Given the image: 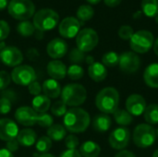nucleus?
<instances>
[{
    "instance_id": "nucleus-53",
    "label": "nucleus",
    "mask_w": 158,
    "mask_h": 157,
    "mask_svg": "<svg viewBox=\"0 0 158 157\" xmlns=\"http://www.w3.org/2000/svg\"><path fill=\"white\" fill-rule=\"evenodd\" d=\"M38 157H55L53 155H50V154H43L41 155H38Z\"/></svg>"
},
{
    "instance_id": "nucleus-10",
    "label": "nucleus",
    "mask_w": 158,
    "mask_h": 157,
    "mask_svg": "<svg viewBox=\"0 0 158 157\" xmlns=\"http://www.w3.org/2000/svg\"><path fill=\"white\" fill-rule=\"evenodd\" d=\"M131 139V132L130 130L126 127H119L114 130L111 134L109 135V144L110 146L115 150H120L125 149Z\"/></svg>"
},
{
    "instance_id": "nucleus-52",
    "label": "nucleus",
    "mask_w": 158,
    "mask_h": 157,
    "mask_svg": "<svg viewBox=\"0 0 158 157\" xmlns=\"http://www.w3.org/2000/svg\"><path fill=\"white\" fill-rule=\"evenodd\" d=\"M89 4H92V5H96L98 4L101 0H86Z\"/></svg>"
},
{
    "instance_id": "nucleus-36",
    "label": "nucleus",
    "mask_w": 158,
    "mask_h": 157,
    "mask_svg": "<svg viewBox=\"0 0 158 157\" xmlns=\"http://www.w3.org/2000/svg\"><path fill=\"white\" fill-rule=\"evenodd\" d=\"M67 105H65V103L62 100L56 101V103H54L51 106V112L53 115H55L56 117H62L65 116V114L67 113Z\"/></svg>"
},
{
    "instance_id": "nucleus-44",
    "label": "nucleus",
    "mask_w": 158,
    "mask_h": 157,
    "mask_svg": "<svg viewBox=\"0 0 158 157\" xmlns=\"http://www.w3.org/2000/svg\"><path fill=\"white\" fill-rule=\"evenodd\" d=\"M19 143H18L17 139H13V140H10V141L6 142V149H7L11 153L17 152L18 149H19Z\"/></svg>"
},
{
    "instance_id": "nucleus-20",
    "label": "nucleus",
    "mask_w": 158,
    "mask_h": 157,
    "mask_svg": "<svg viewBox=\"0 0 158 157\" xmlns=\"http://www.w3.org/2000/svg\"><path fill=\"white\" fill-rule=\"evenodd\" d=\"M88 74H89V77L93 81H94L96 82H99V81H104L106 78L107 70H106V68L102 63L94 62V64L89 66Z\"/></svg>"
},
{
    "instance_id": "nucleus-21",
    "label": "nucleus",
    "mask_w": 158,
    "mask_h": 157,
    "mask_svg": "<svg viewBox=\"0 0 158 157\" xmlns=\"http://www.w3.org/2000/svg\"><path fill=\"white\" fill-rule=\"evenodd\" d=\"M144 82L151 88H158V63L150 64L143 73Z\"/></svg>"
},
{
    "instance_id": "nucleus-32",
    "label": "nucleus",
    "mask_w": 158,
    "mask_h": 157,
    "mask_svg": "<svg viewBox=\"0 0 158 157\" xmlns=\"http://www.w3.org/2000/svg\"><path fill=\"white\" fill-rule=\"evenodd\" d=\"M102 64L105 67H109V68H114L117 65H118L119 62V56L113 51L106 53L103 57H102Z\"/></svg>"
},
{
    "instance_id": "nucleus-16",
    "label": "nucleus",
    "mask_w": 158,
    "mask_h": 157,
    "mask_svg": "<svg viewBox=\"0 0 158 157\" xmlns=\"http://www.w3.org/2000/svg\"><path fill=\"white\" fill-rule=\"evenodd\" d=\"M19 134V127L10 118L0 119V140L8 142L16 139Z\"/></svg>"
},
{
    "instance_id": "nucleus-25",
    "label": "nucleus",
    "mask_w": 158,
    "mask_h": 157,
    "mask_svg": "<svg viewBox=\"0 0 158 157\" xmlns=\"http://www.w3.org/2000/svg\"><path fill=\"white\" fill-rule=\"evenodd\" d=\"M51 105V100L47 96L44 95H37L32 100V109L37 114L46 113Z\"/></svg>"
},
{
    "instance_id": "nucleus-11",
    "label": "nucleus",
    "mask_w": 158,
    "mask_h": 157,
    "mask_svg": "<svg viewBox=\"0 0 158 157\" xmlns=\"http://www.w3.org/2000/svg\"><path fill=\"white\" fill-rule=\"evenodd\" d=\"M119 69L125 73H134L141 66V59L134 52H124L119 56Z\"/></svg>"
},
{
    "instance_id": "nucleus-13",
    "label": "nucleus",
    "mask_w": 158,
    "mask_h": 157,
    "mask_svg": "<svg viewBox=\"0 0 158 157\" xmlns=\"http://www.w3.org/2000/svg\"><path fill=\"white\" fill-rule=\"evenodd\" d=\"M81 28V22L74 17L65 18L59 24L58 31L60 35L67 39H71L78 35Z\"/></svg>"
},
{
    "instance_id": "nucleus-56",
    "label": "nucleus",
    "mask_w": 158,
    "mask_h": 157,
    "mask_svg": "<svg viewBox=\"0 0 158 157\" xmlns=\"http://www.w3.org/2000/svg\"><path fill=\"white\" fill-rule=\"evenodd\" d=\"M156 23L158 24V15L156 16Z\"/></svg>"
},
{
    "instance_id": "nucleus-41",
    "label": "nucleus",
    "mask_w": 158,
    "mask_h": 157,
    "mask_svg": "<svg viewBox=\"0 0 158 157\" xmlns=\"http://www.w3.org/2000/svg\"><path fill=\"white\" fill-rule=\"evenodd\" d=\"M11 76L6 71H0V91L5 90L10 83Z\"/></svg>"
},
{
    "instance_id": "nucleus-8",
    "label": "nucleus",
    "mask_w": 158,
    "mask_h": 157,
    "mask_svg": "<svg viewBox=\"0 0 158 157\" xmlns=\"http://www.w3.org/2000/svg\"><path fill=\"white\" fill-rule=\"evenodd\" d=\"M99 41V37L97 32L90 28H85L79 31L77 38H76V43L77 48L81 51L86 53L90 52L93 49L95 48Z\"/></svg>"
},
{
    "instance_id": "nucleus-4",
    "label": "nucleus",
    "mask_w": 158,
    "mask_h": 157,
    "mask_svg": "<svg viewBox=\"0 0 158 157\" xmlns=\"http://www.w3.org/2000/svg\"><path fill=\"white\" fill-rule=\"evenodd\" d=\"M156 130L148 124L138 125L133 131V143L139 148L146 149L151 147L156 141Z\"/></svg>"
},
{
    "instance_id": "nucleus-38",
    "label": "nucleus",
    "mask_w": 158,
    "mask_h": 157,
    "mask_svg": "<svg viewBox=\"0 0 158 157\" xmlns=\"http://www.w3.org/2000/svg\"><path fill=\"white\" fill-rule=\"evenodd\" d=\"M37 124L42 128H50L53 125V118L51 115L47 113L38 114L37 118Z\"/></svg>"
},
{
    "instance_id": "nucleus-49",
    "label": "nucleus",
    "mask_w": 158,
    "mask_h": 157,
    "mask_svg": "<svg viewBox=\"0 0 158 157\" xmlns=\"http://www.w3.org/2000/svg\"><path fill=\"white\" fill-rule=\"evenodd\" d=\"M85 62L90 66V65H92V64L94 63V58L92 56H87L85 57Z\"/></svg>"
},
{
    "instance_id": "nucleus-34",
    "label": "nucleus",
    "mask_w": 158,
    "mask_h": 157,
    "mask_svg": "<svg viewBox=\"0 0 158 157\" xmlns=\"http://www.w3.org/2000/svg\"><path fill=\"white\" fill-rule=\"evenodd\" d=\"M35 147L38 152L46 154L52 148V140L47 136H43L35 143Z\"/></svg>"
},
{
    "instance_id": "nucleus-1",
    "label": "nucleus",
    "mask_w": 158,
    "mask_h": 157,
    "mask_svg": "<svg viewBox=\"0 0 158 157\" xmlns=\"http://www.w3.org/2000/svg\"><path fill=\"white\" fill-rule=\"evenodd\" d=\"M64 127L71 133L85 131L91 122L90 115L82 108L73 107L67 111L64 116Z\"/></svg>"
},
{
    "instance_id": "nucleus-14",
    "label": "nucleus",
    "mask_w": 158,
    "mask_h": 157,
    "mask_svg": "<svg viewBox=\"0 0 158 157\" xmlns=\"http://www.w3.org/2000/svg\"><path fill=\"white\" fill-rule=\"evenodd\" d=\"M38 114L30 106L19 107L15 112V119L18 123L25 127H31L37 123Z\"/></svg>"
},
{
    "instance_id": "nucleus-48",
    "label": "nucleus",
    "mask_w": 158,
    "mask_h": 157,
    "mask_svg": "<svg viewBox=\"0 0 158 157\" xmlns=\"http://www.w3.org/2000/svg\"><path fill=\"white\" fill-rule=\"evenodd\" d=\"M0 157H14L13 156V154L11 152H9L7 149L6 148H3V149H0Z\"/></svg>"
},
{
    "instance_id": "nucleus-3",
    "label": "nucleus",
    "mask_w": 158,
    "mask_h": 157,
    "mask_svg": "<svg viewBox=\"0 0 158 157\" xmlns=\"http://www.w3.org/2000/svg\"><path fill=\"white\" fill-rule=\"evenodd\" d=\"M86 97V89L78 83L68 84L61 90V98L67 106L77 107L85 102Z\"/></svg>"
},
{
    "instance_id": "nucleus-15",
    "label": "nucleus",
    "mask_w": 158,
    "mask_h": 157,
    "mask_svg": "<svg viewBox=\"0 0 158 157\" xmlns=\"http://www.w3.org/2000/svg\"><path fill=\"white\" fill-rule=\"evenodd\" d=\"M127 111L131 116H141L146 108V102L140 94H131L126 100Z\"/></svg>"
},
{
    "instance_id": "nucleus-24",
    "label": "nucleus",
    "mask_w": 158,
    "mask_h": 157,
    "mask_svg": "<svg viewBox=\"0 0 158 157\" xmlns=\"http://www.w3.org/2000/svg\"><path fill=\"white\" fill-rule=\"evenodd\" d=\"M112 125V120L106 114H101L94 117L93 120V127L98 132L107 131Z\"/></svg>"
},
{
    "instance_id": "nucleus-7",
    "label": "nucleus",
    "mask_w": 158,
    "mask_h": 157,
    "mask_svg": "<svg viewBox=\"0 0 158 157\" xmlns=\"http://www.w3.org/2000/svg\"><path fill=\"white\" fill-rule=\"evenodd\" d=\"M35 6L31 0H11L8 4V12L16 19L27 20L34 14Z\"/></svg>"
},
{
    "instance_id": "nucleus-55",
    "label": "nucleus",
    "mask_w": 158,
    "mask_h": 157,
    "mask_svg": "<svg viewBox=\"0 0 158 157\" xmlns=\"http://www.w3.org/2000/svg\"><path fill=\"white\" fill-rule=\"evenodd\" d=\"M3 48H5V47H4V43H0V53H1V50H2Z\"/></svg>"
},
{
    "instance_id": "nucleus-23",
    "label": "nucleus",
    "mask_w": 158,
    "mask_h": 157,
    "mask_svg": "<svg viewBox=\"0 0 158 157\" xmlns=\"http://www.w3.org/2000/svg\"><path fill=\"white\" fill-rule=\"evenodd\" d=\"M79 152L82 157H98L101 153V147L93 141H87L81 145Z\"/></svg>"
},
{
    "instance_id": "nucleus-50",
    "label": "nucleus",
    "mask_w": 158,
    "mask_h": 157,
    "mask_svg": "<svg viewBox=\"0 0 158 157\" xmlns=\"http://www.w3.org/2000/svg\"><path fill=\"white\" fill-rule=\"evenodd\" d=\"M7 6V0H0V10H3Z\"/></svg>"
},
{
    "instance_id": "nucleus-46",
    "label": "nucleus",
    "mask_w": 158,
    "mask_h": 157,
    "mask_svg": "<svg viewBox=\"0 0 158 157\" xmlns=\"http://www.w3.org/2000/svg\"><path fill=\"white\" fill-rule=\"evenodd\" d=\"M115 157H136V156H135V155H134L132 152H130V151H127V150H122V151H120L118 154H117Z\"/></svg>"
},
{
    "instance_id": "nucleus-5",
    "label": "nucleus",
    "mask_w": 158,
    "mask_h": 157,
    "mask_svg": "<svg viewBox=\"0 0 158 157\" xmlns=\"http://www.w3.org/2000/svg\"><path fill=\"white\" fill-rule=\"evenodd\" d=\"M58 21V14L55 10L49 8H44L37 11L33 17V25L40 31H46L54 29Z\"/></svg>"
},
{
    "instance_id": "nucleus-57",
    "label": "nucleus",
    "mask_w": 158,
    "mask_h": 157,
    "mask_svg": "<svg viewBox=\"0 0 158 157\" xmlns=\"http://www.w3.org/2000/svg\"><path fill=\"white\" fill-rule=\"evenodd\" d=\"M156 137L158 138V128H157V130H156Z\"/></svg>"
},
{
    "instance_id": "nucleus-12",
    "label": "nucleus",
    "mask_w": 158,
    "mask_h": 157,
    "mask_svg": "<svg viewBox=\"0 0 158 157\" xmlns=\"http://www.w3.org/2000/svg\"><path fill=\"white\" fill-rule=\"evenodd\" d=\"M1 61L7 67H18L23 61V56L20 50L15 46H6L1 50Z\"/></svg>"
},
{
    "instance_id": "nucleus-2",
    "label": "nucleus",
    "mask_w": 158,
    "mask_h": 157,
    "mask_svg": "<svg viewBox=\"0 0 158 157\" xmlns=\"http://www.w3.org/2000/svg\"><path fill=\"white\" fill-rule=\"evenodd\" d=\"M119 94L117 89L106 87L101 90L95 98L96 107L104 114H114L118 108Z\"/></svg>"
},
{
    "instance_id": "nucleus-54",
    "label": "nucleus",
    "mask_w": 158,
    "mask_h": 157,
    "mask_svg": "<svg viewBox=\"0 0 158 157\" xmlns=\"http://www.w3.org/2000/svg\"><path fill=\"white\" fill-rule=\"evenodd\" d=\"M153 157H158V149L155 151V153L153 154Z\"/></svg>"
},
{
    "instance_id": "nucleus-9",
    "label": "nucleus",
    "mask_w": 158,
    "mask_h": 157,
    "mask_svg": "<svg viewBox=\"0 0 158 157\" xmlns=\"http://www.w3.org/2000/svg\"><path fill=\"white\" fill-rule=\"evenodd\" d=\"M10 76L11 80L16 84L22 86H29L31 82L35 81L36 79L34 69L28 65H22L14 68Z\"/></svg>"
},
{
    "instance_id": "nucleus-40",
    "label": "nucleus",
    "mask_w": 158,
    "mask_h": 157,
    "mask_svg": "<svg viewBox=\"0 0 158 157\" xmlns=\"http://www.w3.org/2000/svg\"><path fill=\"white\" fill-rule=\"evenodd\" d=\"M65 145L68 150H76L79 146V139L76 135L70 134L65 139Z\"/></svg>"
},
{
    "instance_id": "nucleus-29",
    "label": "nucleus",
    "mask_w": 158,
    "mask_h": 157,
    "mask_svg": "<svg viewBox=\"0 0 158 157\" xmlns=\"http://www.w3.org/2000/svg\"><path fill=\"white\" fill-rule=\"evenodd\" d=\"M15 94L11 91H7L3 93L0 98V114H7L12 108V100H14Z\"/></svg>"
},
{
    "instance_id": "nucleus-18",
    "label": "nucleus",
    "mask_w": 158,
    "mask_h": 157,
    "mask_svg": "<svg viewBox=\"0 0 158 157\" xmlns=\"http://www.w3.org/2000/svg\"><path fill=\"white\" fill-rule=\"evenodd\" d=\"M47 73L53 80H62L67 76L66 65L60 60H52L47 65Z\"/></svg>"
},
{
    "instance_id": "nucleus-22",
    "label": "nucleus",
    "mask_w": 158,
    "mask_h": 157,
    "mask_svg": "<svg viewBox=\"0 0 158 157\" xmlns=\"http://www.w3.org/2000/svg\"><path fill=\"white\" fill-rule=\"evenodd\" d=\"M16 139L19 145L24 147H30L36 143L37 135L35 131L31 129H23L19 131V134Z\"/></svg>"
},
{
    "instance_id": "nucleus-43",
    "label": "nucleus",
    "mask_w": 158,
    "mask_h": 157,
    "mask_svg": "<svg viewBox=\"0 0 158 157\" xmlns=\"http://www.w3.org/2000/svg\"><path fill=\"white\" fill-rule=\"evenodd\" d=\"M29 93L32 95H40L41 92H42V86L40 85V83L38 81H33L31 82L29 86Z\"/></svg>"
},
{
    "instance_id": "nucleus-6",
    "label": "nucleus",
    "mask_w": 158,
    "mask_h": 157,
    "mask_svg": "<svg viewBox=\"0 0 158 157\" xmlns=\"http://www.w3.org/2000/svg\"><path fill=\"white\" fill-rule=\"evenodd\" d=\"M155 43L154 35L151 31L141 30L133 33L130 40L131 48L134 53L145 54L151 50Z\"/></svg>"
},
{
    "instance_id": "nucleus-17",
    "label": "nucleus",
    "mask_w": 158,
    "mask_h": 157,
    "mask_svg": "<svg viewBox=\"0 0 158 157\" xmlns=\"http://www.w3.org/2000/svg\"><path fill=\"white\" fill-rule=\"evenodd\" d=\"M46 51L50 57L54 59H59L67 54L68 44L64 40L56 38L49 42V43L47 44Z\"/></svg>"
},
{
    "instance_id": "nucleus-26",
    "label": "nucleus",
    "mask_w": 158,
    "mask_h": 157,
    "mask_svg": "<svg viewBox=\"0 0 158 157\" xmlns=\"http://www.w3.org/2000/svg\"><path fill=\"white\" fill-rule=\"evenodd\" d=\"M67 135V130L64 126L59 124L52 125L47 129V137H49L54 142L62 141Z\"/></svg>"
},
{
    "instance_id": "nucleus-31",
    "label": "nucleus",
    "mask_w": 158,
    "mask_h": 157,
    "mask_svg": "<svg viewBox=\"0 0 158 157\" xmlns=\"http://www.w3.org/2000/svg\"><path fill=\"white\" fill-rule=\"evenodd\" d=\"M94 14V8L90 5H81L77 10V17L81 21L90 20Z\"/></svg>"
},
{
    "instance_id": "nucleus-35",
    "label": "nucleus",
    "mask_w": 158,
    "mask_h": 157,
    "mask_svg": "<svg viewBox=\"0 0 158 157\" xmlns=\"http://www.w3.org/2000/svg\"><path fill=\"white\" fill-rule=\"evenodd\" d=\"M67 75L69 78L72 81H78L81 79L84 75V70L80 65L72 64L68 69H67Z\"/></svg>"
},
{
    "instance_id": "nucleus-37",
    "label": "nucleus",
    "mask_w": 158,
    "mask_h": 157,
    "mask_svg": "<svg viewBox=\"0 0 158 157\" xmlns=\"http://www.w3.org/2000/svg\"><path fill=\"white\" fill-rule=\"evenodd\" d=\"M85 57H86L85 53L81 51L78 48L72 49L71 52L69 53V60H70L71 63H73L75 65L82 63L85 60Z\"/></svg>"
},
{
    "instance_id": "nucleus-30",
    "label": "nucleus",
    "mask_w": 158,
    "mask_h": 157,
    "mask_svg": "<svg viewBox=\"0 0 158 157\" xmlns=\"http://www.w3.org/2000/svg\"><path fill=\"white\" fill-rule=\"evenodd\" d=\"M144 119L150 125L158 124V105L152 104L146 106L144 113Z\"/></svg>"
},
{
    "instance_id": "nucleus-42",
    "label": "nucleus",
    "mask_w": 158,
    "mask_h": 157,
    "mask_svg": "<svg viewBox=\"0 0 158 157\" xmlns=\"http://www.w3.org/2000/svg\"><path fill=\"white\" fill-rule=\"evenodd\" d=\"M9 31H10V28L7 22L5 20H0V42L5 40L8 36Z\"/></svg>"
},
{
    "instance_id": "nucleus-47",
    "label": "nucleus",
    "mask_w": 158,
    "mask_h": 157,
    "mask_svg": "<svg viewBox=\"0 0 158 157\" xmlns=\"http://www.w3.org/2000/svg\"><path fill=\"white\" fill-rule=\"evenodd\" d=\"M122 0H104L105 4L109 6V7H115V6H118L120 3H121Z\"/></svg>"
},
{
    "instance_id": "nucleus-19",
    "label": "nucleus",
    "mask_w": 158,
    "mask_h": 157,
    "mask_svg": "<svg viewBox=\"0 0 158 157\" xmlns=\"http://www.w3.org/2000/svg\"><path fill=\"white\" fill-rule=\"evenodd\" d=\"M42 91L44 92V94L48 98L55 99L61 94V86L57 81L48 79L44 81L42 85Z\"/></svg>"
},
{
    "instance_id": "nucleus-39",
    "label": "nucleus",
    "mask_w": 158,
    "mask_h": 157,
    "mask_svg": "<svg viewBox=\"0 0 158 157\" xmlns=\"http://www.w3.org/2000/svg\"><path fill=\"white\" fill-rule=\"evenodd\" d=\"M134 33L133 29L129 25H123L118 30V36L122 40H131Z\"/></svg>"
},
{
    "instance_id": "nucleus-33",
    "label": "nucleus",
    "mask_w": 158,
    "mask_h": 157,
    "mask_svg": "<svg viewBox=\"0 0 158 157\" xmlns=\"http://www.w3.org/2000/svg\"><path fill=\"white\" fill-rule=\"evenodd\" d=\"M17 30L20 35H22L24 37H28V36H31L34 33L35 27H34L33 23H31L28 20H24V21H21L18 25Z\"/></svg>"
},
{
    "instance_id": "nucleus-27",
    "label": "nucleus",
    "mask_w": 158,
    "mask_h": 157,
    "mask_svg": "<svg viewBox=\"0 0 158 157\" xmlns=\"http://www.w3.org/2000/svg\"><path fill=\"white\" fill-rule=\"evenodd\" d=\"M142 10L149 18H156L158 15V0H142Z\"/></svg>"
},
{
    "instance_id": "nucleus-28",
    "label": "nucleus",
    "mask_w": 158,
    "mask_h": 157,
    "mask_svg": "<svg viewBox=\"0 0 158 157\" xmlns=\"http://www.w3.org/2000/svg\"><path fill=\"white\" fill-rule=\"evenodd\" d=\"M114 118H115V121L122 126V127H126V126H129L130 124L132 123V116L127 111V110H124V109H119L118 108L115 112H114Z\"/></svg>"
},
{
    "instance_id": "nucleus-51",
    "label": "nucleus",
    "mask_w": 158,
    "mask_h": 157,
    "mask_svg": "<svg viewBox=\"0 0 158 157\" xmlns=\"http://www.w3.org/2000/svg\"><path fill=\"white\" fill-rule=\"evenodd\" d=\"M153 48H154V51H155L156 55L158 56V38L156 40V41H155L154 45H153Z\"/></svg>"
},
{
    "instance_id": "nucleus-45",
    "label": "nucleus",
    "mask_w": 158,
    "mask_h": 157,
    "mask_svg": "<svg viewBox=\"0 0 158 157\" xmlns=\"http://www.w3.org/2000/svg\"><path fill=\"white\" fill-rule=\"evenodd\" d=\"M59 157H82L77 150H66L64 151Z\"/></svg>"
}]
</instances>
